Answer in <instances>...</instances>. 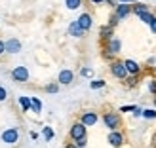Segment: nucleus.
<instances>
[{
	"mask_svg": "<svg viewBox=\"0 0 156 148\" xmlns=\"http://www.w3.org/2000/svg\"><path fill=\"white\" fill-rule=\"evenodd\" d=\"M103 122H105V126L111 129V131L120 126V118H118V114H114V112H107L103 116Z\"/></svg>",
	"mask_w": 156,
	"mask_h": 148,
	"instance_id": "nucleus-1",
	"label": "nucleus"
},
{
	"mask_svg": "<svg viewBox=\"0 0 156 148\" xmlns=\"http://www.w3.org/2000/svg\"><path fill=\"white\" fill-rule=\"evenodd\" d=\"M12 78L15 82H27L29 80V71L27 67H15L12 71Z\"/></svg>",
	"mask_w": 156,
	"mask_h": 148,
	"instance_id": "nucleus-2",
	"label": "nucleus"
},
{
	"mask_svg": "<svg viewBox=\"0 0 156 148\" xmlns=\"http://www.w3.org/2000/svg\"><path fill=\"white\" fill-rule=\"evenodd\" d=\"M17 139H19V133H17V129H15V127H10V129H6L4 133H2V141L6 144H15V143H17Z\"/></svg>",
	"mask_w": 156,
	"mask_h": 148,
	"instance_id": "nucleus-3",
	"label": "nucleus"
},
{
	"mask_svg": "<svg viewBox=\"0 0 156 148\" xmlns=\"http://www.w3.org/2000/svg\"><path fill=\"white\" fill-rule=\"evenodd\" d=\"M71 137L74 139H82V137H86V126L80 122V123H74V126L71 127Z\"/></svg>",
	"mask_w": 156,
	"mask_h": 148,
	"instance_id": "nucleus-4",
	"label": "nucleus"
},
{
	"mask_svg": "<svg viewBox=\"0 0 156 148\" xmlns=\"http://www.w3.org/2000/svg\"><path fill=\"white\" fill-rule=\"evenodd\" d=\"M4 46H6L8 53H19L21 51V42L17 40V38H10L8 42H4Z\"/></svg>",
	"mask_w": 156,
	"mask_h": 148,
	"instance_id": "nucleus-5",
	"label": "nucleus"
},
{
	"mask_svg": "<svg viewBox=\"0 0 156 148\" xmlns=\"http://www.w3.org/2000/svg\"><path fill=\"white\" fill-rule=\"evenodd\" d=\"M122 50V42L118 40V38H111L107 44V51H108V55H114V53H120Z\"/></svg>",
	"mask_w": 156,
	"mask_h": 148,
	"instance_id": "nucleus-6",
	"label": "nucleus"
},
{
	"mask_svg": "<svg viewBox=\"0 0 156 148\" xmlns=\"http://www.w3.org/2000/svg\"><path fill=\"white\" fill-rule=\"evenodd\" d=\"M111 72H112L116 78H126V76H128V71H126V67H124V63H112Z\"/></svg>",
	"mask_w": 156,
	"mask_h": 148,
	"instance_id": "nucleus-7",
	"label": "nucleus"
},
{
	"mask_svg": "<svg viewBox=\"0 0 156 148\" xmlns=\"http://www.w3.org/2000/svg\"><path fill=\"white\" fill-rule=\"evenodd\" d=\"M76 23L82 27V30L86 33V30H90V29H91V23H93V21H91V15H90V13H82L80 17H78Z\"/></svg>",
	"mask_w": 156,
	"mask_h": 148,
	"instance_id": "nucleus-8",
	"label": "nucleus"
},
{
	"mask_svg": "<svg viewBox=\"0 0 156 148\" xmlns=\"http://www.w3.org/2000/svg\"><path fill=\"white\" fill-rule=\"evenodd\" d=\"M74 80V74L73 71H69V68H63V71L59 72V84H63V85H69Z\"/></svg>",
	"mask_w": 156,
	"mask_h": 148,
	"instance_id": "nucleus-9",
	"label": "nucleus"
},
{
	"mask_svg": "<svg viewBox=\"0 0 156 148\" xmlns=\"http://www.w3.org/2000/svg\"><path fill=\"white\" fill-rule=\"evenodd\" d=\"M82 123H84L86 127L95 126V123H97V114H95V112H84V116H82Z\"/></svg>",
	"mask_w": 156,
	"mask_h": 148,
	"instance_id": "nucleus-10",
	"label": "nucleus"
},
{
	"mask_svg": "<svg viewBox=\"0 0 156 148\" xmlns=\"http://www.w3.org/2000/svg\"><path fill=\"white\" fill-rule=\"evenodd\" d=\"M108 143H111L112 146H120V144L124 143V137H122V133H118L116 129H112V131H111V135H108Z\"/></svg>",
	"mask_w": 156,
	"mask_h": 148,
	"instance_id": "nucleus-11",
	"label": "nucleus"
},
{
	"mask_svg": "<svg viewBox=\"0 0 156 148\" xmlns=\"http://www.w3.org/2000/svg\"><path fill=\"white\" fill-rule=\"evenodd\" d=\"M69 34L74 36V38H82V36H84V30H82V27L78 25L76 21H73L71 25H69Z\"/></svg>",
	"mask_w": 156,
	"mask_h": 148,
	"instance_id": "nucleus-12",
	"label": "nucleus"
},
{
	"mask_svg": "<svg viewBox=\"0 0 156 148\" xmlns=\"http://www.w3.org/2000/svg\"><path fill=\"white\" fill-rule=\"evenodd\" d=\"M129 13H131V8H129V6H126L124 2H122L120 6H116V13H114V15H116L118 19H124V17H128Z\"/></svg>",
	"mask_w": 156,
	"mask_h": 148,
	"instance_id": "nucleus-13",
	"label": "nucleus"
},
{
	"mask_svg": "<svg viewBox=\"0 0 156 148\" xmlns=\"http://www.w3.org/2000/svg\"><path fill=\"white\" fill-rule=\"evenodd\" d=\"M124 67H126V71H128V74H137V72H139V65L135 63V61H131V59H128V61H124Z\"/></svg>",
	"mask_w": 156,
	"mask_h": 148,
	"instance_id": "nucleus-14",
	"label": "nucleus"
},
{
	"mask_svg": "<svg viewBox=\"0 0 156 148\" xmlns=\"http://www.w3.org/2000/svg\"><path fill=\"white\" fill-rule=\"evenodd\" d=\"M30 110L33 112H40L42 110V103L36 97H30Z\"/></svg>",
	"mask_w": 156,
	"mask_h": 148,
	"instance_id": "nucleus-15",
	"label": "nucleus"
},
{
	"mask_svg": "<svg viewBox=\"0 0 156 148\" xmlns=\"http://www.w3.org/2000/svg\"><path fill=\"white\" fill-rule=\"evenodd\" d=\"M139 19H141L143 23H147V25H151V21L154 19V15L151 12H143V13H139Z\"/></svg>",
	"mask_w": 156,
	"mask_h": 148,
	"instance_id": "nucleus-16",
	"label": "nucleus"
},
{
	"mask_svg": "<svg viewBox=\"0 0 156 148\" xmlns=\"http://www.w3.org/2000/svg\"><path fill=\"white\" fill-rule=\"evenodd\" d=\"M65 4H67L69 10H78L82 6V0H65Z\"/></svg>",
	"mask_w": 156,
	"mask_h": 148,
	"instance_id": "nucleus-17",
	"label": "nucleus"
},
{
	"mask_svg": "<svg viewBox=\"0 0 156 148\" xmlns=\"http://www.w3.org/2000/svg\"><path fill=\"white\" fill-rule=\"evenodd\" d=\"M19 105L23 106V110H30V97H19Z\"/></svg>",
	"mask_w": 156,
	"mask_h": 148,
	"instance_id": "nucleus-18",
	"label": "nucleus"
},
{
	"mask_svg": "<svg viewBox=\"0 0 156 148\" xmlns=\"http://www.w3.org/2000/svg\"><path fill=\"white\" fill-rule=\"evenodd\" d=\"M131 12H135V13L139 15V13H143V12H149V8H147L145 4H137V6L131 8Z\"/></svg>",
	"mask_w": 156,
	"mask_h": 148,
	"instance_id": "nucleus-19",
	"label": "nucleus"
},
{
	"mask_svg": "<svg viewBox=\"0 0 156 148\" xmlns=\"http://www.w3.org/2000/svg\"><path fill=\"white\" fill-rule=\"evenodd\" d=\"M90 85H91V89H99V88H105V80H93Z\"/></svg>",
	"mask_w": 156,
	"mask_h": 148,
	"instance_id": "nucleus-20",
	"label": "nucleus"
},
{
	"mask_svg": "<svg viewBox=\"0 0 156 148\" xmlns=\"http://www.w3.org/2000/svg\"><path fill=\"white\" fill-rule=\"evenodd\" d=\"M44 139H46V141H51V139H53V131H51V127H44Z\"/></svg>",
	"mask_w": 156,
	"mask_h": 148,
	"instance_id": "nucleus-21",
	"label": "nucleus"
},
{
	"mask_svg": "<svg viewBox=\"0 0 156 148\" xmlns=\"http://www.w3.org/2000/svg\"><path fill=\"white\" fill-rule=\"evenodd\" d=\"M111 33H112V27H103L101 29V34H103L105 38H111Z\"/></svg>",
	"mask_w": 156,
	"mask_h": 148,
	"instance_id": "nucleus-22",
	"label": "nucleus"
},
{
	"mask_svg": "<svg viewBox=\"0 0 156 148\" xmlns=\"http://www.w3.org/2000/svg\"><path fill=\"white\" fill-rule=\"evenodd\" d=\"M57 89H59V85H57V84H50V85H46V91H48V93H57Z\"/></svg>",
	"mask_w": 156,
	"mask_h": 148,
	"instance_id": "nucleus-23",
	"label": "nucleus"
},
{
	"mask_svg": "<svg viewBox=\"0 0 156 148\" xmlns=\"http://www.w3.org/2000/svg\"><path fill=\"white\" fill-rule=\"evenodd\" d=\"M141 114L145 116V118H149V120H152V118H156V112H154V110H143Z\"/></svg>",
	"mask_w": 156,
	"mask_h": 148,
	"instance_id": "nucleus-24",
	"label": "nucleus"
},
{
	"mask_svg": "<svg viewBox=\"0 0 156 148\" xmlns=\"http://www.w3.org/2000/svg\"><path fill=\"white\" fill-rule=\"evenodd\" d=\"M76 146H78V148H84V146H86V137L76 139Z\"/></svg>",
	"mask_w": 156,
	"mask_h": 148,
	"instance_id": "nucleus-25",
	"label": "nucleus"
},
{
	"mask_svg": "<svg viewBox=\"0 0 156 148\" xmlns=\"http://www.w3.org/2000/svg\"><path fill=\"white\" fill-rule=\"evenodd\" d=\"M6 97H8V91L0 85V101H6Z\"/></svg>",
	"mask_w": 156,
	"mask_h": 148,
	"instance_id": "nucleus-26",
	"label": "nucleus"
},
{
	"mask_svg": "<svg viewBox=\"0 0 156 148\" xmlns=\"http://www.w3.org/2000/svg\"><path fill=\"white\" fill-rule=\"evenodd\" d=\"M149 89L156 95V80H151V84H149Z\"/></svg>",
	"mask_w": 156,
	"mask_h": 148,
	"instance_id": "nucleus-27",
	"label": "nucleus"
},
{
	"mask_svg": "<svg viewBox=\"0 0 156 148\" xmlns=\"http://www.w3.org/2000/svg\"><path fill=\"white\" fill-rule=\"evenodd\" d=\"M80 72H82V76H91V74H93V71H91V68H82Z\"/></svg>",
	"mask_w": 156,
	"mask_h": 148,
	"instance_id": "nucleus-28",
	"label": "nucleus"
},
{
	"mask_svg": "<svg viewBox=\"0 0 156 148\" xmlns=\"http://www.w3.org/2000/svg\"><path fill=\"white\" fill-rule=\"evenodd\" d=\"M120 110H122V112H133V110H135V106H122Z\"/></svg>",
	"mask_w": 156,
	"mask_h": 148,
	"instance_id": "nucleus-29",
	"label": "nucleus"
},
{
	"mask_svg": "<svg viewBox=\"0 0 156 148\" xmlns=\"http://www.w3.org/2000/svg\"><path fill=\"white\" fill-rule=\"evenodd\" d=\"M151 30H152V33L156 34V17H154L152 21H151Z\"/></svg>",
	"mask_w": 156,
	"mask_h": 148,
	"instance_id": "nucleus-30",
	"label": "nucleus"
},
{
	"mask_svg": "<svg viewBox=\"0 0 156 148\" xmlns=\"http://www.w3.org/2000/svg\"><path fill=\"white\" fill-rule=\"evenodd\" d=\"M4 51H6V46H4V42H2V40H0V55H2Z\"/></svg>",
	"mask_w": 156,
	"mask_h": 148,
	"instance_id": "nucleus-31",
	"label": "nucleus"
},
{
	"mask_svg": "<svg viewBox=\"0 0 156 148\" xmlns=\"http://www.w3.org/2000/svg\"><path fill=\"white\" fill-rule=\"evenodd\" d=\"M65 148H78V146H76V144H74V143H71V144H67V146H65Z\"/></svg>",
	"mask_w": 156,
	"mask_h": 148,
	"instance_id": "nucleus-32",
	"label": "nucleus"
},
{
	"mask_svg": "<svg viewBox=\"0 0 156 148\" xmlns=\"http://www.w3.org/2000/svg\"><path fill=\"white\" fill-rule=\"evenodd\" d=\"M120 2H124V4H126V2H137V0H120Z\"/></svg>",
	"mask_w": 156,
	"mask_h": 148,
	"instance_id": "nucleus-33",
	"label": "nucleus"
},
{
	"mask_svg": "<svg viewBox=\"0 0 156 148\" xmlns=\"http://www.w3.org/2000/svg\"><path fill=\"white\" fill-rule=\"evenodd\" d=\"M93 2H95V4H101V2H103V0H93Z\"/></svg>",
	"mask_w": 156,
	"mask_h": 148,
	"instance_id": "nucleus-34",
	"label": "nucleus"
}]
</instances>
